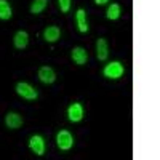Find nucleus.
<instances>
[{
  "instance_id": "obj_5",
  "label": "nucleus",
  "mask_w": 160,
  "mask_h": 160,
  "mask_svg": "<svg viewBox=\"0 0 160 160\" xmlns=\"http://www.w3.org/2000/svg\"><path fill=\"white\" fill-rule=\"evenodd\" d=\"M37 75H38V78H40V82L47 83V85L53 83V82L56 80V74H55V71H53L50 66H42V68L38 69Z\"/></svg>"
},
{
  "instance_id": "obj_12",
  "label": "nucleus",
  "mask_w": 160,
  "mask_h": 160,
  "mask_svg": "<svg viewBox=\"0 0 160 160\" xmlns=\"http://www.w3.org/2000/svg\"><path fill=\"white\" fill-rule=\"evenodd\" d=\"M59 37H61V31H59L58 26H50V28H47L43 31V38L50 43H55Z\"/></svg>"
},
{
  "instance_id": "obj_6",
  "label": "nucleus",
  "mask_w": 160,
  "mask_h": 160,
  "mask_svg": "<svg viewBox=\"0 0 160 160\" xmlns=\"http://www.w3.org/2000/svg\"><path fill=\"white\" fill-rule=\"evenodd\" d=\"M68 117L71 122L77 123L80 122V120L83 118V108H82V104L80 102H74L69 106V109H68Z\"/></svg>"
},
{
  "instance_id": "obj_1",
  "label": "nucleus",
  "mask_w": 160,
  "mask_h": 160,
  "mask_svg": "<svg viewBox=\"0 0 160 160\" xmlns=\"http://www.w3.org/2000/svg\"><path fill=\"white\" fill-rule=\"evenodd\" d=\"M123 74H125V68H123V64L118 62V61H112L109 64H106L104 69H102V75L106 78H112V80L120 78Z\"/></svg>"
},
{
  "instance_id": "obj_2",
  "label": "nucleus",
  "mask_w": 160,
  "mask_h": 160,
  "mask_svg": "<svg viewBox=\"0 0 160 160\" xmlns=\"http://www.w3.org/2000/svg\"><path fill=\"white\" fill-rule=\"evenodd\" d=\"M16 93L22 98V99H28V101H34V99H37L38 98V93H37V90L31 85V83H28V82H19V83H16Z\"/></svg>"
},
{
  "instance_id": "obj_9",
  "label": "nucleus",
  "mask_w": 160,
  "mask_h": 160,
  "mask_svg": "<svg viewBox=\"0 0 160 160\" xmlns=\"http://www.w3.org/2000/svg\"><path fill=\"white\" fill-rule=\"evenodd\" d=\"M5 125L10 130H18L22 125V117L16 112H8L5 115Z\"/></svg>"
},
{
  "instance_id": "obj_4",
  "label": "nucleus",
  "mask_w": 160,
  "mask_h": 160,
  "mask_svg": "<svg viewBox=\"0 0 160 160\" xmlns=\"http://www.w3.org/2000/svg\"><path fill=\"white\" fill-rule=\"evenodd\" d=\"M29 149L35 155H43L45 154V139L40 135H34L29 139Z\"/></svg>"
},
{
  "instance_id": "obj_16",
  "label": "nucleus",
  "mask_w": 160,
  "mask_h": 160,
  "mask_svg": "<svg viewBox=\"0 0 160 160\" xmlns=\"http://www.w3.org/2000/svg\"><path fill=\"white\" fill-rule=\"evenodd\" d=\"M58 3H59V8H61V11L62 13H68L69 10H71V0H58Z\"/></svg>"
},
{
  "instance_id": "obj_10",
  "label": "nucleus",
  "mask_w": 160,
  "mask_h": 160,
  "mask_svg": "<svg viewBox=\"0 0 160 160\" xmlns=\"http://www.w3.org/2000/svg\"><path fill=\"white\" fill-rule=\"evenodd\" d=\"M13 43H15V47L18 50H24L29 43V34L26 31H18L15 34V37H13Z\"/></svg>"
},
{
  "instance_id": "obj_17",
  "label": "nucleus",
  "mask_w": 160,
  "mask_h": 160,
  "mask_svg": "<svg viewBox=\"0 0 160 160\" xmlns=\"http://www.w3.org/2000/svg\"><path fill=\"white\" fill-rule=\"evenodd\" d=\"M95 3L96 5H104V3H108V0H95Z\"/></svg>"
},
{
  "instance_id": "obj_11",
  "label": "nucleus",
  "mask_w": 160,
  "mask_h": 160,
  "mask_svg": "<svg viewBox=\"0 0 160 160\" xmlns=\"http://www.w3.org/2000/svg\"><path fill=\"white\" fill-rule=\"evenodd\" d=\"M96 56L99 61H106L109 56V48H108V42L104 38H98L96 42Z\"/></svg>"
},
{
  "instance_id": "obj_15",
  "label": "nucleus",
  "mask_w": 160,
  "mask_h": 160,
  "mask_svg": "<svg viewBox=\"0 0 160 160\" xmlns=\"http://www.w3.org/2000/svg\"><path fill=\"white\" fill-rule=\"evenodd\" d=\"M48 5V0H34L32 5H31V13L34 15H38V13H42Z\"/></svg>"
},
{
  "instance_id": "obj_13",
  "label": "nucleus",
  "mask_w": 160,
  "mask_h": 160,
  "mask_svg": "<svg viewBox=\"0 0 160 160\" xmlns=\"http://www.w3.org/2000/svg\"><path fill=\"white\" fill-rule=\"evenodd\" d=\"M13 16L11 13V7L7 0H0V19L2 21H8Z\"/></svg>"
},
{
  "instance_id": "obj_8",
  "label": "nucleus",
  "mask_w": 160,
  "mask_h": 160,
  "mask_svg": "<svg viewBox=\"0 0 160 160\" xmlns=\"http://www.w3.org/2000/svg\"><path fill=\"white\" fill-rule=\"evenodd\" d=\"M71 56H72L74 62L78 64V66H83V64H87V61H88V53H87V50L82 48V47H74Z\"/></svg>"
},
{
  "instance_id": "obj_14",
  "label": "nucleus",
  "mask_w": 160,
  "mask_h": 160,
  "mask_svg": "<svg viewBox=\"0 0 160 160\" xmlns=\"http://www.w3.org/2000/svg\"><path fill=\"white\" fill-rule=\"evenodd\" d=\"M106 18L111 19V21L118 19V18H120V5H118V3H112V5L108 8V11H106Z\"/></svg>"
},
{
  "instance_id": "obj_3",
  "label": "nucleus",
  "mask_w": 160,
  "mask_h": 160,
  "mask_svg": "<svg viewBox=\"0 0 160 160\" xmlns=\"http://www.w3.org/2000/svg\"><path fill=\"white\" fill-rule=\"evenodd\" d=\"M56 144L61 151H69L74 146V136L71 135V131L68 130H61L56 135Z\"/></svg>"
},
{
  "instance_id": "obj_7",
  "label": "nucleus",
  "mask_w": 160,
  "mask_h": 160,
  "mask_svg": "<svg viewBox=\"0 0 160 160\" xmlns=\"http://www.w3.org/2000/svg\"><path fill=\"white\" fill-rule=\"evenodd\" d=\"M75 21H77V26H78V31L85 34L90 31V26H88V19H87V11L83 8H78L77 13H75Z\"/></svg>"
}]
</instances>
